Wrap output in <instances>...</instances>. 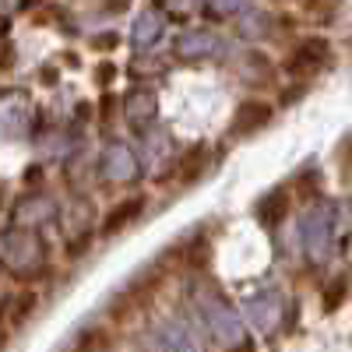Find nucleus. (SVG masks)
Returning <instances> with one entry per match:
<instances>
[{
    "label": "nucleus",
    "instance_id": "1",
    "mask_svg": "<svg viewBox=\"0 0 352 352\" xmlns=\"http://www.w3.org/2000/svg\"><path fill=\"white\" fill-rule=\"evenodd\" d=\"M197 314L204 317V324H208V331H212L219 342H226V345H240V342H243L236 310L229 307V300L222 296L219 289L201 292V296H197Z\"/></svg>",
    "mask_w": 352,
    "mask_h": 352
},
{
    "label": "nucleus",
    "instance_id": "7",
    "mask_svg": "<svg viewBox=\"0 0 352 352\" xmlns=\"http://www.w3.org/2000/svg\"><path fill=\"white\" fill-rule=\"evenodd\" d=\"M268 120H272V106L250 99V102H243V106L236 109V120H232V134H254V131H261Z\"/></svg>",
    "mask_w": 352,
    "mask_h": 352
},
{
    "label": "nucleus",
    "instance_id": "14",
    "mask_svg": "<svg viewBox=\"0 0 352 352\" xmlns=\"http://www.w3.org/2000/svg\"><path fill=\"white\" fill-rule=\"evenodd\" d=\"M345 296H349V282H345V278H335V282L324 289V307H328V310H338V307L345 303Z\"/></svg>",
    "mask_w": 352,
    "mask_h": 352
},
{
    "label": "nucleus",
    "instance_id": "4",
    "mask_svg": "<svg viewBox=\"0 0 352 352\" xmlns=\"http://www.w3.org/2000/svg\"><path fill=\"white\" fill-rule=\"evenodd\" d=\"M328 56H331L328 39L310 36V39H303L296 50H292V56L285 60V71H289L292 78H310L314 71H320V67L328 64Z\"/></svg>",
    "mask_w": 352,
    "mask_h": 352
},
{
    "label": "nucleus",
    "instance_id": "3",
    "mask_svg": "<svg viewBox=\"0 0 352 352\" xmlns=\"http://www.w3.org/2000/svg\"><path fill=\"white\" fill-rule=\"evenodd\" d=\"M285 314V300H282V292L278 289H264V292H254V296L247 300V317H250V324L264 335H272L278 328V320Z\"/></svg>",
    "mask_w": 352,
    "mask_h": 352
},
{
    "label": "nucleus",
    "instance_id": "10",
    "mask_svg": "<svg viewBox=\"0 0 352 352\" xmlns=\"http://www.w3.org/2000/svg\"><path fill=\"white\" fill-rule=\"evenodd\" d=\"M285 212H289V194H282V190H272L257 204V215H261L264 226H278L285 219Z\"/></svg>",
    "mask_w": 352,
    "mask_h": 352
},
{
    "label": "nucleus",
    "instance_id": "8",
    "mask_svg": "<svg viewBox=\"0 0 352 352\" xmlns=\"http://www.w3.org/2000/svg\"><path fill=\"white\" fill-rule=\"evenodd\" d=\"M176 50L184 56H208L212 50H219V39L212 32H184L176 39Z\"/></svg>",
    "mask_w": 352,
    "mask_h": 352
},
{
    "label": "nucleus",
    "instance_id": "15",
    "mask_svg": "<svg viewBox=\"0 0 352 352\" xmlns=\"http://www.w3.org/2000/svg\"><path fill=\"white\" fill-rule=\"evenodd\" d=\"M229 352H254V342H247V338H243V342H240V345H232V349H229Z\"/></svg>",
    "mask_w": 352,
    "mask_h": 352
},
{
    "label": "nucleus",
    "instance_id": "6",
    "mask_svg": "<svg viewBox=\"0 0 352 352\" xmlns=\"http://www.w3.org/2000/svg\"><path fill=\"white\" fill-rule=\"evenodd\" d=\"M102 176L113 184H131L138 176V162L131 155V148H124V144H109V148L102 152Z\"/></svg>",
    "mask_w": 352,
    "mask_h": 352
},
{
    "label": "nucleus",
    "instance_id": "9",
    "mask_svg": "<svg viewBox=\"0 0 352 352\" xmlns=\"http://www.w3.org/2000/svg\"><path fill=\"white\" fill-rule=\"evenodd\" d=\"M159 36H162V18L159 14H141L138 21H134V32H131V39H134V46H155L159 43Z\"/></svg>",
    "mask_w": 352,
    "mask_h": 352
},
{
    "label": "nucleus",
    "instance_id": "5",
    "mask_svg": "<svg viewBox=\"0 0 352 352\" xmlns=\"http://www.w3.org/2000/svg\"><path fill=\"white\" fill-rule=\"evenodd\" d=\"M155 342H159V352H201L197 335L184 324L180 317H173V320H166V324H159Z\"/></svg>",
    "mask_w": 352,
    "mask_h": 352
},
{
    "label": "nucleus",
    "instance_id": "12",
    "mask_svg": "<svg viewBox=\"0 0 352 352\" xmlns=\"http://www.w3.org/2000/svg\"><path fill=\"white\" fill-rule=\"evenodd\" d=\"M208 166V148H190L184 159H180V169H176V176H180V184H187V180H194V176H201V169Z\"/></svg>",
    "mask_w": 352,
    "mask_h": 352
},
{
    "label": "nucleus",
    "instance_id": "16",
    "mask_svg": "<svg viewBox=\"0 0 352 352\" xmlns=\"http://www.w3.org/2000/svg\"><path fill=\"white\" fill-rule=\"evenodd\" d=\"M349 215H352V201H349Z\"/></svg>",
    "mask_w": 352,
    "mask_h": 352
},
{
    "label": "nucleus",
    "instance_id": "11",
    "mask_svg": "<svg viewBox=\"0 0 352 352\" xmlns=\"http://www.w3.org/2000/svg\"><path fill=\"white\" fill-rule=\"evenodd\" d=\"M141 208H144L141 197H131L127 204H116V208L106 215V232H116V229H124L127 222H134L141 215Z\"/></svg>",
    "mask_w": 352,
    "mask_h": 352
},
{
    "label": "nucleus",
    "instance_id": "13",
    "mask_svg": "<svg viewBox=\"0 0 352 352\" xmlns=\"http://www.w3.org/2000/svg\"><path fill=\"white\" fill-rule=\"evenodd\" d=\"M74 352H109V331H88V335H81Z\"/></svg>",
    "mask_w": 352,
    "mask_h": 352
},
{
    "label": "nucleus",
    "instance_id": "2",
    "mask_svg": "<svg viewBox=\"0 0 352 352\" xmlns=\"http://www.w3.org/2000/svg\"><path fill=\"white\" fill-rule=\"evenodd\" d=\"M335 204L324 201V204H317V208L300 222V240H303V250L314 257V261H324L331 254V243H335Z\"/></svg>",
    "mask_w": 352,
    "mask_h": 352
}]
</instances>
